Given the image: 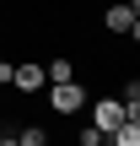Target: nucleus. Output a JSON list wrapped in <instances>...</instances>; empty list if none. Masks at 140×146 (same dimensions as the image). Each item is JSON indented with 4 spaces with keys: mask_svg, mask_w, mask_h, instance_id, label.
<instances>
[{
    "mask_svg": "<svg viewBox=\"0 0 140 146\" xmlns=\"http://www.w3.org/2000/svg\"><path fill=\"white\" fill-rule=\"evenodd\" d=\"M11 87H16V92H43V65H32V60H27V65H16Z\"/></svg>",
    "mask_w": 140,
    "mask_h": 146,
    "instance_id": "obj_4",
    "label": "nucleus"
},
{
    "mask_svg": "<svg viewBox=\"0 0 140 146\" xmlns=\"http://www.w3.org/2000/svg\"><path fill=\"white\" fill-rule=\"evenodd\" d=\"M49 81H54V87L76 81V65H70V60H54V65H49Z\"/></svg>",
    "mask_w": 140,
    "mask_h": 146,
    "instance_id": "obj_6",
    "label": "nucleus"
},
{
    "mask_svg": "<svg viewBox=\"0 0 140 146\" xmlns=\"http://www.w3.org/2000/svg\"><path fill=\"white\" fill-rule=\"evenodd\" d=\"M108 146H140V119H124V125L108 135Z\"/></svg>",
    "mask_w": 140,
    "mask_h": 146,
    "instance_id": "obj_5",
    "label": "nucleus"
},
{
    "mask_svg": "<svg viewBox=\"0 0 140 146\" xmlns=\"http://www.w3.org/2000/svg\"><path fill=\"white\" fill-rule=\"evenodd\" d=\"M81 103H86V87H81V81L49 87V108H54V114H81Z\"/></svg>",
    "mask_w": 140,
    "mask_h": 146,
    "instance_id": "obj_2",
    "label": "nucleus"
},
{
    "mask_svg": "<svg viewBox=\"0 0 140 146\" xmlns=\"http://www.w3.org/2000/svg\"><path fill=\"white\" fill-rule=\"evenodd\" d=\"M16 146H49V130H43V125H27V130L16 135Z\"/></svg>",
    "mask_w": 140,
    "mask_h": 146,
    "instance_id": "obj_7",
    "label": "nucleus"
},
{
    "mask_svg": "<svg viewBox=\"0 0 140 146\" xmlns=\"http://www.w3.org/2000/svg\"><path fill=\"white\" fill-rule=\"evenodd\" d=\"M11 76H16V65H11V60H0V87H11Z\"/></svg>",
    "mask_w": 140,
    "mask_h": 146,
    "instance_id": "obj_9",
    "label": "nucleus"
},
{
    "mask_svg": "<svg viewBox=\"0 0 140 146\" xmlns=\"http://www.w3.org/2000/svg\"><path fill=\"white\" fill-rule=\"evenodd\" d=\"M103 27H108V33H129V38H140V0H119V5H108Z\"/></svg>",
    "mask_w": 140,
    "mask_h": 146,
    "instance_id": "obj_1",
    "label": "nucleus"
},
{
    "mask_svg": "<svg viewBox=\"0 0 140 146\" xmlns=\"http://www.w3.org/2000/svg\"><path fill=\"white\" fill-rule=\"evenodd\" d=\"M124 119H129V114L119 108V98H97V103H92V130H103V135H113V130H119Z\"/></svg>",
    "mask_w": 140,
    "mask_h": 146,
    "instance_id": "obj_3",
    "label": "nucleus"
},
{
    "mask_svg": "<svg viewBox=\"0 0 140 146\" xmlns=\"http://www.w3.org/2000/svg\"><path fill=\"white\" fill-rule=\"evenodd\" d=\"M0 146H16V135H0Z\"/></svg>",
    "mask_w": 140,
    "mask_h": 146,
    "instance_id": "obj_10",
    "label": "nucleus"
},
{
    "mask_svg": "<svg viewBox=\"0 0 140 146\" xmlns=\"http://www.w3.org/2000/svg\"><path fill=\"white\" fill-rule=\"evenodd\" d=\"M81 146H108V135H103V130H92V125H86V130H81Z\"/></svg>",
    "mask_w": 140,
    "mask_h": 146,
    "instance_id": "obj_8",
    "label": "nucleus"
}]
</instances>
